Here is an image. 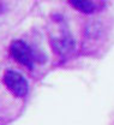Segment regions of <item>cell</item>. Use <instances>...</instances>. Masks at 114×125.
<instances>
[{"label": "cell", "mask_w": 114, "mask_h": 125, "mask_svg": "<svg viewBox=\"0 0 114 125\" xmlns=\"http://www.w3.org/2000/svg\"><path fill=\"white\" fill-rule=\"evenodd\" d=\"M4 10H5V6H4V2L0 0V13H2L4 12Z\"/></svg>", "instance_id": "5"}, {"label": "cell", "mask_w": 114, "mask_h": 125, "mask_svg": "<svg viewBox=\"0 0 114 125\" xmlns=\"http://www.w3.org/2000/svg\"><path fill=\"white\" fill-rule=\"evenodd\" d=\"M10 53H11L12 58L17 60L19 64L27 66L28 69H33V51L27 42H24L22 40H15L10 46Z\"/></svg>", "instance_id": "2"}, {"label": "cell", "mask_w": 114, "mask_h": 125, "mask_svg": "<svg viewBox=\"0 0 114 125\" xmlns=\"http://www.w3.org/2000/svg\"><path fill=\"white\" fill-rule=\"evenodd\" d=\"M70 4L84 13H91L95 10V6L90 0H70Z\"/></svg>", "instance_id": "4"}, {"label": "cell", "mask_w": 114, "mask_h": 125, "mask_svg": "<svg viewBox=\"0 0 114 125\" xmlns=\"http://www.w3.org/2000/svg\"><path fill=\"white\" fill-rule=\"evenodd\" d=\"M4 82L7 89L18 97H23L28 94V90H29L28 81L19 72H16L13 70L7 71L4 76Z\"/></svg>", "instance_id": "1"}, {"label": "cell", "mask_w": 114, "mask_h": 125, "mask_svg": "<svg viewBox=\"0 0 114 125\" xmlns=\"http://www.w3.org/2000/svg\"><path fill=\"white\" fill-rule=\"evenodd\" d=\"M53 47L58 51L59 54H68L70 52H72V49L75 48V42L70 36L61 37V39H57L53 41Z\"/></svg>", "instance_id": "3"}]
</instances>
